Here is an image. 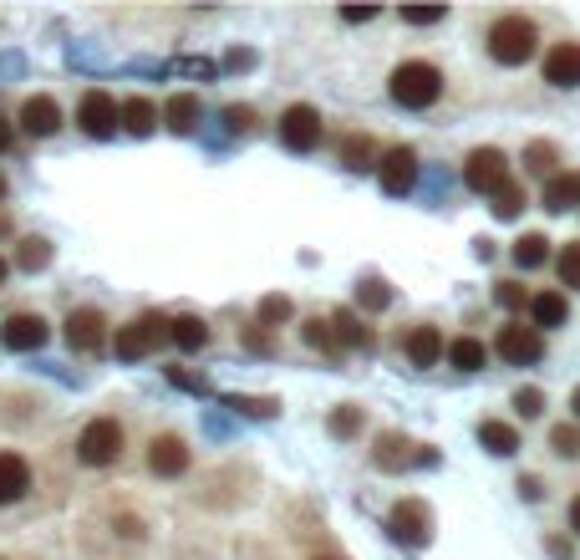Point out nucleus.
Returning <instances> with one entry per match:
<instances>
[{
	"label": "nucleus",
	"mask_w": 580,
	"mask_h": 560,
	"mask_svg": "<svg viewBox=\"0 0 580 560\" xmlns=\"http://www.w3.org/2000/svg\"><path fill=\"white\" fill-rule=\"evenodd\" d=\"M484 342H479V336H459V342H449V362L453 367H459V373H479V367H484Z\"/></svg>",
	"instance_id": "bb28decb"
},
{
	"label": "nucleus",
	"mask_w": 580,
	"mask_h": 560,
	"mask_svg": "<svg viewBox=\"0 0 580 560\" xmlns=\"http://www.w3.org/2000/svg\"><path fill=\"white\" fill-rule=\"evenodd\" d=\"M494 301H500L504 311H529V291L519 280H500V286H494Z\"/></svg>",
	"instance_id": "72a5a7b5"
},
{
	"label": "nucleus",
	"mask_w": 580,
	"mask_h": 560,
	"mask_svg": "<svg viewBox=\"0 0 580 560\" xmlns=\"http://www.w3.org/2000/svg\"><path fill=\"white\" fill-rule=\"evenodd\" d=\"M570 413L580 418V387H576V392H570Z\"/></svg>",
	"instance_id": "3c124183"
},
{
	"label": "nucleus",
	"mask_w": 580,
	"mask_h": 560,
	"mask_svg": "<svg viewBox=\"0 0 580 560\" xmlns=\"http://www.w3.org/2000/svg\"><path fill=\"white\" fill-rule=\"evenodd\" d=\"M479 443H484L488 454H519V428L515 423H500V418H488V423H479Z\"/></svg>",
	"instance_id": "aec40b11"
},
{
	"label": "nucleus",
	"mask_w": 580,
	"mask_h": 560,
	"mask_svg": "<svg viewBox=\"0 0 580 560\" xmlns=\"http://www.w3.org/2000/svg\"><path fill=\"white\" fill-rule=\"evenodd\" d=\"M402 352H408L412 367H433V362L443 357V336H438V326H412Z\"/></svg>",
	"instance_id": "6ab92c4d"
},
{
	"label": "nucleus",
	"mask_w": 580,
	"mask_h": 560,
	"mask_svg": "<svg viewBox=\"0 0 580 560\" xmlns=\"http://www.w3.org/2000/svg\"><path fill=\"white\" fill-rule=\"evenodd\" d=\"M494 352H500L509 367H535V362L545 357V336L535 332V326H525V321H504L500 336H494Z\"/></svg>",
	"instance_id": "39448f33"
},
{
	"label": "nucleus",
	"mask_w": 580,
	"mask_h": 560,
	"mask_svg": "<svg viewBox=\"0 0 580 560\" xmlns=\"http://www.w3.org/2000/svg\"><path fill=\"white\" fill-rule=\"evenodd\" d=\"M6 148H11V122L0 118V153H6Z\"/></svg>",
	"instance_id": "8fccbe9b"
},
{
	"label": "nucleus",
	"mask_w": 580,
	"mask_h": 560,
	"mask_svg": "<svg viewBox=\"0 0 580 560\" xmlns=\"http://www.w3.org/2000/svg\"><path fill=\"white\" fill-rule=\"evenodd\" d=\"M377 469H412V464H438L433 449H418V443H408L402 433H383L377 439Z\"/></svg>",
	"instance_id": "9b49d317"
},
{
	"label": "nucleus",
	"mask_w": 580,
	"mask_h": 560,
	"mask_svg": "<svg viewBox=\"0 0 580 560\" xmlns=\"http://www.w3.org/2000/svg\"><path fill=\"white\" fill-rule=\"evenodd\" d=\"M107 342V321L97 316V311H72V316H66V347L72 352H97Z\"/></svg>",
	"instance_id": "4468645a"
},
{
	"label": "nucleus",
	"mask_w": 580,
	"mask_h": 560,
	"mask_svg": "<svg viewBox=\"0 0 580 560\" xmlns=\"http://www.w3.org/2000/svg\"><path fill=\"white\" fill-rule=\"evenodd\" d=\"M21 128H26L31 138H52L56 128H62V107H56L52 97H26V107H21Z\"/></svg>",
	"instance_id": "dca6fc26"
},
{
	"label": "nucleus",
	"mask_w": 580,
	"mask_h": 560,
	"mask_svg": "<svg viewBox=\"0 0 580 560\" xmlns=\"http://www.w3.org/2000/svg\"><path fill=\"white\" fill-rule=\"evenodd\" d=\"M169 336H173V347H179V352H204V347H210V326H204L198 316H179L169 326Z\"/></svg>",
	"instance_id": "393cba45"
},
{
	"label": "nucleus",
	"mask_w": 580,
	"mask_h": 560,
	"mask_svg": "<svg viewBox=\"0 0 580 560\" xmlns=\"http://www.w3.org/2000/svg\"><path fill=\"white\" fill-rule=\"evenodd\" d=\"M169 326H173L169 316H159V311H148V316H138L132 326H118V336H112V352H118L122 362L148 357V352H153V347L163 342V336H169Z\"/></svg>",
	"instance_id": "20e7f679"
},
{
	"label": "nucleus",
	"mask_w": 580,
	"mask_h": 560,
	"mask_svg": "<svg viewBox=\"0 0 580 560\" xmlns=\"http://www.w3.org/2000/svg\"><path fill=\"white\" fill-rule=\"evenodd\" d=\"M555 159H560V148H555V143H529L525 148V163H529V169H535V174H550L555 179Z\"/></svg>",
	"instance_id": "7c9ffc66"
},
{
	"label": "nucleus",
	"mask_w": 580,
	"mask_h": 560,
	"mask_svg": "<svg viewBox=\"0 0 580 560\" xmlns=\"http://www.w3.org/2000/svg\"><path fill=\"white\" fill-rule=\"evenodd\" d=\"M169 377L179 387H189V392H210V383H204V377H189V373H169Z\"/></svg>",
	"instance_id": "c03bdc74"
},
{
	"label": "nucleus",
	"mask_w": 580,
	"mask_h": 560,
	"mask_svg": "<svg viewBox=\"0 0 580 560\" xmlns=\"http://www.w3.org/2000/svg\"><path fill=\"white\" fill-rule=\"evenodd\" d=\"M148 469L159 474V480H179L189 469V443L179 433H163V439L148 443Z\"/></svg>",
	"instance_id": "f8f14e48"
},
{
	"label": "nucleus",
	"mask_w": 580,
	"mask_h": 560,
	"mask_svg": "<svg viewBox=\"0 0 580 560\" xmlns=\"http://www.w3.org/2000/svg\"><path fill=\"white\" fill-rule=\"evenodd\" d=\"M163 118H169V128H173V133H194V128H198V97H194V93L169 97V107H163Z\"/></svg>",
	"instance_id": "a878e982"
},
{
	"label": "nucleus",
	"mask_w": 580,
	"mask_h": 560,
	"mask_svg": "<svg viewBox=\"0 0 580 560\" xmlns=\"http://www.w3.org/2000/svg\"><path fill=\"white\" fill-rule=\"evenodd\" d=\"M377 179H383V189L393 194V200L412 194V184H418V153H412L408 143L387 148V153H383V163H377Z\"/></svg>",
	"instance_id": "1a4fd4ad"
},
{
	"label": "nucleus",
	"mask_w": 580,
	"mask_h": 560,
	"mask_svg": "<svg viewBox=\"0 0 580 560\" xmlns=\"http://www.w3.org/2000/svg\"><path fill=\"white\" fill-rule=\"evenodd\" d=\"M331 336H336V347H356V352H372V326L356 311H331Z\"/></svg>",
	"instance_id": "f3484780"
},
{
	"label": "nucleus",
	"mask_w": 580,
	"mask_h": 560,
	"mask_svg": "<svg viewBox=\"0 0 580 560\" xmlns=\"http://www.w3.org/2000/svg\"><path fill=\"white\" fill-rule=\"evenodd\" d=\"M387 530H393V540H402V546H428V540H433V515H428L422 499H397L393 515H387Z\"/></svg>",
	"instance_id": "0eeeda50"
},
{
	"label": "nucleus",
	"mask_w": 580,
	"mask_h": 560,
	"mask_svg": "<svg viewBox=\"0 0 580 560\" xmlns=\"http://www.w3.org/2000/svg\"><path fill=\"white\" fill-rule=\"evenodd\" d=\"M280 143L290 148V153H311V148L321 143V112L316 107H286V118H280Z\"/></svg>",
	"instance_id": "6e6552de"
},
{
	"label": "nucleus",
	"mask_w": 580,
	"mask_h": 560,
	"mask_svg": "<svg viewBox=\"0 0 580 560\" xmlns=\"http://www.w3.org/2000/svg\"><path fill=\"white\" fill-rule=\"evenodd\" d=\"M550 449H555L560 459H580V423H560V428H555V433H550Z\"/></svg>",
	"instance_id": "2f4dec72"
},
{
	"label": "nucleus",
	"mask_w": 580,
	"mask_h": 560,
	"mask_svg": "<svg viewBox=\"0 0 580 560\" xmlns=\"http://www.w3.org/2000/svg\"><path fill=\"white\" fill-rule=\"evenodd\" d=\"M179 67H184L189 77H214V62H194V56H189V62H179Z\"/></svg>",
	"instance_id": "a18cd8bd"
},
{
	"label": "nucleus",
	"mask_w": 580,
	"mask_h": 560,
	"mask_svg": "<svg viewBox=\"0 0 580 560\" xmlns=\"http://www.w3.org/2000/svg\"><path fill=\"white\" fill-rule=\"evenodd\" d=\"M560 280H566L570 291H580V240L560 250Z\"/></svg>",
	"instance_id": "4c0bfd02"
},
{
	"label": "nucleus",
	"mask_w": 580,
	"mask_h": 560,
	"mask_svg": "<svg viewBox=\"0 0 580 560\" xmlns=\"http://www.w3.org/2000/svg\"><path fill=\"white\" fill-rule=\"evenodd\" d=\"M6 270H11V266H6V260H0V280H6Z\"/></svg>",
	"instance_id": "864d4df0"
},
{
	"label": "nucleus",
	"mask_w": 580,
	"mask_h": 560,
	"mask_svg": "<svg viewBox=\"0 0 580 560\" xmlns=\"http://www.w3.org/2000/svg\"><path fill=\"white\" fill-rule=\"evenodd\" d=\"M342 163L362 174V169H377V163H383V153H377V143H372L367 133H352V138H342Z\"/></svg>",
	"instance_id": "5701e85b"
},
{
	"label": "nucleus",
	"mask_w": 580,
	"mask_h": 560,
	"mask_svg": "<svg viewBox=\"0 0 580 560\" xmlns=\"http://www.w3.org/2000/svg\"><path fill=\"white\" fill-rule=\"evenodd\" d=\"M356 301H362V311H383L387 301H393V291H387L383 280H362V286H356Z\"/></svg>",
	"instance_id": "f704fd0d"
},
{
	"label": "nucleus",
	"mask_w": 580,
	"mask_h": 560,
	"mask_svg": "<svg viewBox=\"0 0 580 560\" xmlns=\"http://www.w3.org/2000/svg\"><path fill=\"white\" fill-rule=\"evenodd\" d=\"M463 184L474 189V194H500L509 184V159H504L500 148H474L463 159Z\"/></svg>",
	"instance_id": "423d86ee"
},
{
	"label": "nucleus",
	"mask_w": 580,
	"mask_h": 560,
	"mask_svg": "<svg viewBox=\"0 0 580 560\" xmlns=\"http://www.w3.org/2000/svg\"><path fill=\"white\" fill-rule=\"evenodd\" d=\"M326 560H331V556H326Z\"/></svg>",
	"instance_id": "5fc2aeb1"
},
{
	"label": "nucleus",
	"mask_w": 580,
	"mask_h": 560,
	"mask_svg": "<svg viewBox=\"0 0 580 560\" xmlns=\"http://www.w3.org/2000/svg\"><path fill=\"white\" fill-rule=\"evenodd\" d=\"M356 428H362V408H352V402H346V408H336V413H331V433H336V439H352Z\"/></svg>",
	"instance_id": "e433bc0d"
},
{
	"label": "nucleus",
	"mask_w": 580,
	"mask_h": 560,
	"mask_svg": "<svg viewBox=\"0 0 580 560\" xmlns=\"http://www.w3.org/2000/svg\"><path fill=\"white\" fill-rule=\"evenodd\" d=\"M31 489V464L21 454H0V505H15Z\"/></svg>",
	"instance_id": "a211bd4d"
},
{
	"label": "nucleus",
	"mask_w": 580,
	"mask_h": 560,
	"mask_svg": "<svg viewBox=\"0 0 580 560\" xmlns=\"http://www.w3.org/2000/svg\"><path fill=\"white\" fill-rule=\"evenodd\" d=\"M0 200H6V174H0Z\"/></svg>",
	"instance_id": "603ef678"
},
{
	"label": "nucleus",
	"mask_w": 580,
	"mask_h": 560,
	"mask_svg": "<svg viewBox=\"0 0 580 560\" xmlns=\"http://www.w3.org/2000/svg\"><path fill=\"white\" fill-rule=\"evenodd\" d=\"M535 41H540L535 21H525V15H500V21L488 26V56H494L500 67H525L529 56H535Z\"/></svg>",
	"instance_id": "f03ea898"
},
{
	"label": "nucleus",
	"mask_w": 580,
	"mask_h": 560,
	"mask_svg": "<svg viewBox=\"0 0 580 560\" xmlns=\"http://www.w3.org/2000/svg\"><path fill=\"white\" fill-rule=\"evenodd\" d=\"M488 200H494V204H488V209L500 214V219H515V214L525 209V189H519L515 179H509V184H504L500 194H488Z\"/></svg>",
	"instance_id": "c85d7f7f"
},
{
	"label": "nucleus",
	"mask_w": 580,
	"mask_h": 560,
	"mask_svg": "<svg viewBox=\"0 0 580 560\" xmlns=\"http://www.w3.org/2000/svg\"><path fill=\"white\" fill-rule=\"evenodd\" d=\"M0 342H6L11 352H41L46 347V321L21 311V316H11L6 326H0Z\"/></svg>",
	"instance_id": "2eb2a0df"
},
{
	"label": "nucleus",
	"mask_w": 580,
	"mask_h": 560,
	"mask_svg": "<svg viewBox=\"0 0 580 560\" xmlns=\"http://www.w3.org/2000/svg\"><path fill=\"white\" fill-rule=\"evenodd\" d=\"M290 295H265L260 301V326H280V321H290Z\"/></svg>",
	"instance_id": "c9c22d12"
},
{
	"label": "nucleus",
	"mask_w": 580,
	"mask_h": 560,
	"mask_svg": "<svg viewBox=\"0 0 580 560\" xmlns=\"http://www.w3.org/2000/svg\"><path fill=\"white\" fill-rule=\"evenodd\" d=\"M245 347H250V352H270V336H265V332H250V336H245Z\"/></svg>",
	"instance_id": "de8ad7c7"
},
{
	"label": "nucleus",
	"mask_w": 580,
	"mask_h": 560,
	"mask_svg": "<svg viewBox=\"0 0 580 560\" xmlns=\"http://www.w3.org/2000/svg\"><path fill=\"white\" fill-rule=\"evenodd\" d=\"M550 260V240L545 235H519L515 240V266L519 270H540Z\"/></svg>",
	"instance_id": "cd10ccee"
},
{
	"label": "nucleus",
	"mask_w": 580,
	"mask_h": 560,
	"mask_svg": "<svg viewBox=\"0 0 580 560\" xmlns=\"http://www.w3.org/2000/svg\"><path fill=\"white\" fill-rule=\"evenodd\" d=\"M443 6H408V11H402V21H408V26H438V21H443Z\"/></svg>",
	"instance_id": "a19ab883"
},
{
	"label": "nucleus",
	"mask_w": 580,
	"mask_h": 560,
	"mask_svg": "<svg viewBox=\"0 0 580 560\" xmlns=\"http://www.w3.org/2000/svg\"><path fill=\"white\" fill-rule=\"evenodd\" d=\"M387 93H393L397 107H408V112H422V107H433L443 97V72L433 62H402L387 82Z\"/></svg>",
	"instance_id": "f257e3e1"
},
{
	"label": "nucleus",
	"mask_w": 580,
	"mask_h": 560,
	"mask_svg": "<svg viewBox=\"0 0 580 560\" xmlns=\"http://www.w3.org/2000/svg\"><path fill=\"white\" fill-rule=\"evenodd\" d=\"M515 408H519V418H540L545 413V392H540V387H519Z\"/></svg>",
	"instance_id": "58836bf2"
},
{
	"label": "nucleus",
	"mask_w": 580,
	"mask_h": 560,
	"mask_svg": "<svg viewBox=\"0 0 580 560\" xmlns=\"http://www.w3.org/2000/svg\"><path fill=\"white\" fill-rule=\"evenodd\" d=\"M529 316H535V326H566L570 306L560 291H535L529 295Z\"/></svg>",
	"instance_id": "4be33fe9"
},
{
	"label": "nucleus",
	"mask_w": 580,
	"mask_h": 560,
	"mask_svg": "<svg viewBox=\"0 0 580 560\" xmlns=\"http://www.w3.org/2000/svg\"><path fill=\"white\" fill-rule=\"evenodd\" d=\"M77 459H82L87 469L118 464V459H122V428H118V418H93V423L82 428Z\"/></svg>",
	"instance_id": "7ed1b4c3"
},
{
	"label": "nucleus",
	"mask_w": 580,
	"mask_h": 560,
	"mask_svg": "<svg viewBox=\"0 0 580 560\" xmlns=\"http://www.w3.org/2000/svg\"><path fill=\"white\" fill-rule=\"evenodd\" d=\"M570 530L580 535V494H576V499H570Z\"/></svg>",
	"instance_id": "09e8293b"
},
{
	"label": "nucleus",
	"mask_w": 580,
	"mask_h": 560,
	"mask_svg": "<svg viewBox=\"0 0 580 560\" xmlns=\"http://www.w3.org/2000/svg\"><path fill=\"white\" fill-rule=\"evenodd\" d=\"M545 82L550 87H580V41H560L545 52Z\"/></svg>",
	"instance_id": "ddd939ff"
},
{
	"label": "nucleus",
	"mask_w": 580,
	"mask_h": 560,
	"mask_svg": "<svg viewBox=\"0 0 580 560\" xmlns=\"http://www.w3.org/2000/svg\"><path fill=\"white\" fill-rule=\"evenodd\" d=\"M545 209H555V214L580 209V174H555V179H545Z\"/></svg>",
	"instance_id": "412c9836"
},
{
	"label": "nucleus",
	"mask_w": 580,
	"mask_h": 560,
	"mask_svg": "<svg viewBox=\"0 0 580 560\" xmlns=\"http://www.w3.org/2000/svg\"><path fill=\"white\" fill-rule=\"evenodd\" d=\"M225 408H235V413H245V418H276L280 413V402L276 398H225Z\"/></svg>",
	"instance_id": "c756f323"
},
{
	"label": "nucleus",
	"mask_w": 580,
	"mask_h": 560,
	"mask_svg": "<svg viewBox=\"0 0 580 560\" xmlns=\"http://www.w3.org/2000/svg\"><path fill=\"white\" fill-rule=\"evenodd\" d=\"M225 122H229V128H235V133H250V128H255V107H225Z\"/></svg>",
	"instance_id": "79ce46f5"
},
{
	"label": "nucleus",
	"mask_w": 580,
	"mask_h": 560,
	"mask_svg": "<svg viewBox=\"0 0 580 560\" xmlns=\"http://www.w3.org/2000/svg\"><path fill=\"white\" fill-rule=\"evenodd\" d=\"M342 21L346 26H367V21H377V11H372V6H346Z\"/></svg>",
	"instance_id": "37998d69"
},
{
	"label": "nucleus",
	"mask_w": 580,
	"mask_h": 560,
	"mask_svg": "<svg viewBox=\"0 0 580 560\" xmlns=\"http://www.w3.org/2000/svg\"><path fill=\"white\" fill-rule=\"evenodd\" d=\"M225 67H235V72H239V67H255V52H229Z\"/></svg>",
	"instance_id": "49530a36"
},
{
	"label": "nucleus",
	"mask_w": 580,
	"mask_h": 560,
	"mask_svg": "<svg viewBox=\"0 0 580 560\" xmlns=\"http://www.w3.org/2000/svg\"><path fill=\"white\" fill-rule=\"evenodd\" d=\"M46 260H52V245L46 240H21V266L26 270H41Z\"/></svg>",
	"instance_id": "ea45409f"
},
{
	"label": "nucleus",
	"mask_w": 580,
	"mask_h": 560,
	"mask_svg": "<svg viewBox=\"0 0 580 560\" xmlns=\"http://www.w3.org/2000/svg\"><path fill=\"white\" fill-rule=\"evenodd\" d=\"M118 118H122V107L107 93H87L77 107V122H82V133L87 138H112L118 133Z\"/></svg>",
	"instance_id": "9d476101"
},
{
	"label": "nucleus",
	"mask_w": 580,
	"mask_h": 560,
	"mask_svg": "<svg viewBox=\"0 0 580 560\" xmlns=\"http://www.w3.org/2000/svg\"><path fill=\"white\" fill-rule=\"evenodd\" d=\"M153 122H159V107L148 103V97H128V103H122V128H128L132 138H148Z\"/></svg>",
	"instance_id": "b1692460"
},
{
	"label": "nucleus",
	"mask_w": 580,
	"mask_h": 560,
	"mask_svg": "<svg viewBox=\"0 0 580 560\" xmlns=\"http://www.w3.org/2000/svg\"><path fill=\"white\" fill-rule=\"evenodd\" d=\"M305 342H311V347H316V352H326V357H336V352H342V347H336V336H331V321H305Z\"/></svg>",
	"instance_id": "473e14b6"
}]
</instances>
